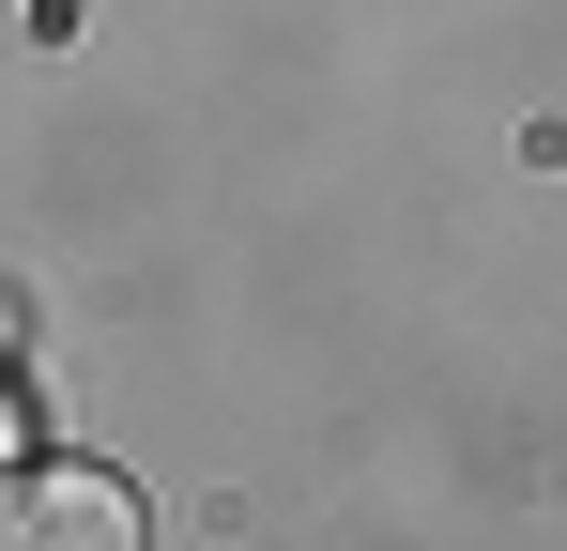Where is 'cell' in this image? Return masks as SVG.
I'll list each match as a JSON object with an SVG mask.
<instances>
[{
  "mask_svg": "<svg viewBox=\"0 0 567 551\" xmlns=\"http://www.w3.org/2000/svg\"><path fill=\"white\" fill-rule=\"evenodd\" d=\"M0 551H138V490L107 459H31L0 490Z\"/></svg>",
  "mask_w": 567,
  "mask_h": 551,
  "instance_id": "6da1fadb",
  "label": "cell"
}]
</instances>
